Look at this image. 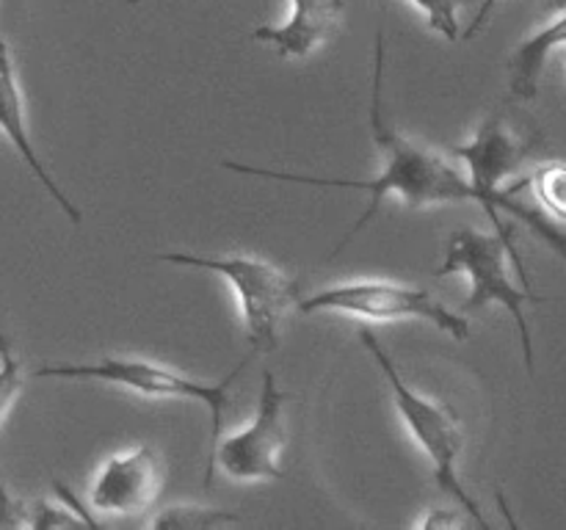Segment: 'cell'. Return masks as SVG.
I'll return each mask as SVG.
<instances>
[{
    "mask_svg": "<svg viewBox=\"0 0 566 530\" xmlns=\"http://www.w3.org/2000/svg\"><path fill=\"white\" fill-rule=\"evenodd\" d=\"M381 83H385V33L379 31L376 36V59H374V92H370V132H374L376 149L385 158L379 174L374 180H335V177H313V174H293V171H274L260 169V166L235 163V160H221V169H230L235 174H252L263 177V180H280V182H298V186H315V188H354V191H368L370 202L357 219V224L346 232L337 248L332 254L340 252L343 246L352 243L365 226L374 221L387 197H398L409 208H429V204H451V202H475L484 208L490 221L495 224V232L512 237V226L503 224L501 213L486 202L484 193L462 177V171L442 158L434 149H426L420 144L409 141L398 130H392L381 114Z\"/></svg>",
    "mask_w": 566,
    "mask_h": 530,
    "instance_id": "cell-1",
    "label": "cell"
},
{
    "mask_svg": "<svg viewBox=\"0 0 566 530\" xmlns=\"http://www.w3.org/2000/svg\"><path fill=\"white\" fill-rule=\"evenodd\" d=\"M464 274L470 279V296L464 298L462 312H479L490 304H501L517 324L520 346H523L525 368L534 373V337H531L525 304L545 301L531 290L528 271L523 265V254L514 246L512 237L490 235L479 230H459L448 237V252L434 276Z\"/></svg>",
    "mask_w": 566,
    "mask_h": 530,
    "instance_id": "cell-2",
    "label": "cell"
},
{
    "mask_svg": "<svg viewBox=\"0 0 566 530\" xmlns=\"http://www.w3.org/2000/svg\"><path fill=\"white\" fill-rule=\"evenodd\" d=\"M258 351L249 353L243 362H238L230 373L221 381H197L193 375L171 370L166 364L149 362V359L138 357H105L99 362H59V364H42L36 370V379H64V381H103V384L122 386V390L138 392L147 398H177V401H197L208 409L210 414V453H208V473H205V486H210L216 473V447L221 442V431H224L227 409H230L232 395L230 386L238 375L247 370L252 357Z\"/></svg>",
    "mask_w": 566,
    "mask_h": 530,
    "instance_id": "cell-3",
    "label": "cell"
},
{
    "mask_svg": "<svg viewBox=\"0 0 566 530\" xmlns=\"http://www.w3.org/2000/svg\"><path fill=\"white\" fill-rule=\"evenodd\" d=\"M359 340L368 348V353L374 357V362L379 364L381 373H385L387 384L392 390V401H396L398 414L407 423L409 434H412L415 445L429 456V462L434 464V480L440 484V489L446 495H451L464 511L470 513L479 528H490L484 511H481L479 502L468 495L462 478H459V456L464 451V431L459 423V414L448 406L446 401H431V398L420 395L412 386L403 381V375L398 373L396 362L390 359V353L385 351V346L379 342V337L370 329L359 331Z\"/></svg>",
    "mask_w": 566,
    "mask_h": 530,
    "instance_id": "cell-4",
    "label": "cell"
},
{
    "mask_svg": "<svg viewBox=\"0 0 566 530\" xmlns=\"http://www.w3.org/2000/svg\"><path fill=\"white\" fill-rule=\"evenodd\" d=\"M155 259L224 276L241 307L252 351H274L280 342V320L285 318L287 309L298 307L302 301L296 279L260 257H247V254L205 257V254L191 252H164L155 254Z\"/></svg>",
    "mask_w": 566,
    "mask_h": 530,
    "instance_id": "cell-5",
    "label": "cell"
},
{
    "mask_svg": "<svg viewBox=\"0 0 566 530\" xmlns=\"http://www.w3.org/2000/svg\"><path fill=\"white\" fill-rule=\"evenodd\" d=\"M298 312H337L365 320H381V324L385 320H426L453 340H468L470 337V320L464 318V312L446 307L426 287L398 285V282L387 279H359L324 287V290L302 298Z\"/></svg>",
    "mask_w": 566,
    "mask_h": 530,
    "instance_id": "cell-6",
    "label": "cell"
},
{
    "mask_svg": "<svg viewBox=\"0 0 566 530\" xmlns=\"http://www.w3.org/2000/svg\"><path fill=\"white\" fill-rule=\"evenodd\" d=\"M453 158H459L462 163H468L470 169V182L479 188L486 197V202L501 213L517 215L520 221L531 226L553 252H558L566 259V232L558 230L547 215L536 213L528 204H523L517 199L520 188H525V180L517 182V186L503 188V180L514 174L520 169V163L528 155V144L501 119V116H492L484 125L479 127L475 138L470 144H459V147H451Z\"/></svg>",
    "mask_w": 566,
    "mask_h": 530,
    "instance_id": "cell-7",
    "label": "cell"
},
{
    "mask_svg": "<svg viewBox=\"0 0 566 530\" xmlns=\"http://www.w3.org/2000/svg\"><path fill=\"white\" fill-rule=\"evenodd\" d=\"M293 398L276 386L271 370L263 373V386L258 395V412L252 423L238 434L227 436L216 447V467L232 480H280L285 475L282 451H285L287 428L285 409Z\"/></svg>",
    "mask_w": 566,
    "mask_h": 530,
    "instance_id": "cell-8",
    "label": "cell"
},
{
    "mask_svg": "<svg viewBox=\"0 0 566 530\" xmlns=\"http://www.w3.org/2000/svg\"><path fill=\"white\" fill-rule=\"evenodd\" d=\"M164 486V462L153 445H136L103 462L88 500L94 511L133 517L147 511Z\"/></svg>",
    "mask_w": 566,
    "mask_h": 530,
    "instance_id": "cell-9",
    "label": "cell"
},
{
    "mask_svg": "<svg viewBox=\"0 0 566 530\" xmlns=\"http://www.w3.org/2000/svg\"><path fill=\"white\" fill-rule=\"evenodd\" d=\"M0 132H3L6 141L17 149V155H20L22 163L33 171V177L42 182L44 191L53 197V202L64 210L66 219H70L72 224H81L83 213L72 204V199L61 191L59 182H55L53 174L44 169L36 149H33L31 132H28V121H25V99H22L20 81H17L11 47L3 42V39H0Z\"/></svg>",
    "mask_w": 566,
    "mask_h": 530,
    "instance_id": "cell-10",
    "label": "cell"
},
{
    "mask_svg": "<svg viewBox=\"0 0 566 530\" xmlns=\"http://www.w3.org/2000/svg\"><path fill=\"white\" fill-rule=\"evenodd\" d=\"M346 0H291V14L282 25H260L252 39L274 47L282 59H304L335 36Z\"/></svg>",
    "mask_w": 566,
    "mask_h": 530,
    "instance_id": "cell-11",
    "label": "cell"
},
{
    "mask_svg": "<svg viewBox=\"0 0 566 530\" xmlns=\"http://www.w3.org/2000/svg\"><path fill=\"white\" fill-rule=\"evenodd\" d=\"M556 50H566V9L553 17L545 28L517 44V50L509 59V88L517 99H534L539 94L542 72L547 59Z\"/></svg>",
    "mask_w": 566,
    "mask_h": 530,
    "instance_id": "cell-12",
    "label": "cell"
},
{
    "mask_svg": "<svg viewBox=\"0 0 566 530\" xmlns=\"http://www.w3.org/2000/svg\"><path fill=\"white\" fill-rule=\"evenodd\" d=\"M235 522H241L238 513L208 506H171L149 519V524L158 530H213Z\"/></svg>",
    "mask_w": 566,
    "mask_h": 530,
    "instance_id": "cell-13",
    "label": "cell"
},
{
    "mask_svg": "<svg viewBox=\"0 0 566 530\" xmlns=\"http://www.w3.org/2000/svg\"><path fill=\"white\" fill-rule=\"evenodd\" d=\"M525 186L534 191L536 202L542 204L547 219L566 221V163L564 160H553V163L539 166V169L525 180Z\"/></svg>",
    "mask_w": 566,
    "mask_h": 530,
    "instance_id": "cell-14",
    "label": "cell"
},
{
    "mask_svg": "<svg viewBox=\"0 0 566 530\" xmlns=\"http://www.w3.org/2000/svg\"><path fill=\"white\" fill-rule=\"evenodd\" d=\"M418 6L429 20L431 31L446 36L448 42H459L462 39V22H459V11L470 3V0H409Z\"/></svg>",
    "mask_w": 566,
    "mask_h": 530,
    "instance_id": "cell-15",
    "label": "cell"
},
{
    "mask_svg": "<svg viewBox=\"0 0 566 530\" xmlns=\"http://www.w3.org/2000/svg\"><path fill=\"white\" fill-rule=\"evenodd\" d=\"M22 386H25V375H22L20 362H17L6 335H0V428L6 423V414L11 412L14 401L20 398Z\"/></svg>",
    "mask_w": 566,
    "mask_h": 530,
    "instance_id": "cell-16",
    "label": "cell"
},
{
    "mask_svg": "<svg viewBox=\"0 0 566 530\" xmlns=\"http://www.w3.org/2000/svg\"><path fill=\"white\" fill-rule=\"evenodd\" d=\"M70 524H86L81 513L72 511L70 506H53V502H33L31 506V528L50 530V528H70Z\"/></svg>",
    "mask_w": 566,
    "mask_h": 530,
    "instance_id": "cell-17",
    "label": "cell"
},
{
    "mask_svg": "<svg viewBox=\"0 0 566 530\" xmlns=\"http://www.w3.org/2000/svg\"><path fill=\"white\" fill-rule=\"evenodd\" d=\"M14 528H31V506L11 497L3 478H0V530Z\"/></svg>",
    "mask_w": 566,
    "mask_h": 530,
    "instance_id": "cell-18",
    "label": "cell"
},
{
    "mask_svg": "<svg viewBox=\"0 0 566 530\" xmlns=\"http://www.w3.org/2000/svg\"><path fill=\"white\" fill-rule=\"evenodd\" d=\"M464 513H468L464 508L462 511H451V508H431V513L423 519V522H420V528H426V530L464 528V522H468V519H464Z\"/></svg>",
    "mask_w": 566,
    "mask_h": 530,
    "instance_id": "cell-19",
    "label": "cell"
},
{
    "mask_svg": "<svg viewBox=\"0 0 566 530\" xmlns=\"http://www.w3.org/2000/svg\"><path fill=\"white\" fill-rule=\"evenodd\" d=\"M497 3H501V0H484V3H481V9H479V14H475L473 25H470L468 31H462V39H473L475 33L484 31V25H486V22H490L492 11L497 9Z\"/></svg>",
    "mask_w": 566,
    "mask_h": 530,
    "instance_id": "cell-20",
    "label": "cell"
}]
</instances>
